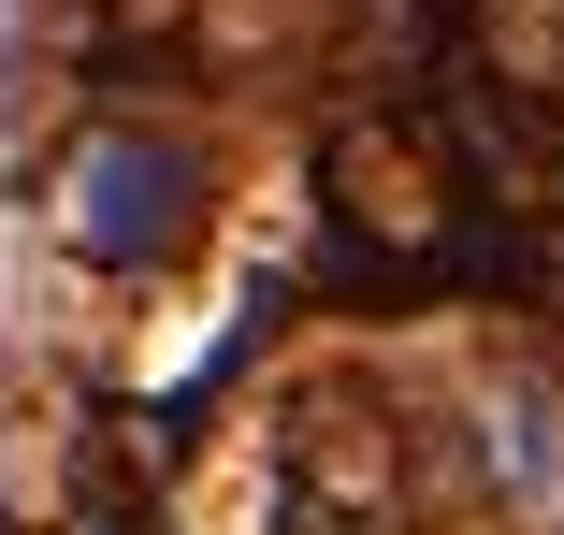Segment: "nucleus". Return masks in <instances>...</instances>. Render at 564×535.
<instances>
[{"label": "nucleus", "instance_id": "nucleus-1", "mask_svg": "<svg viewBox=\"0 0 564 535\" xmlns=\"http://www.w3.org/2000/svg\"><path fill=\"white\" fill-rule=\"evenodd\" d=\"M174 160L160 145H87V174H73V232L101 247V261H145L160 232H174Z\"/></svg>", "mask_w": 564, "mask_h": 535}]
</instances>
